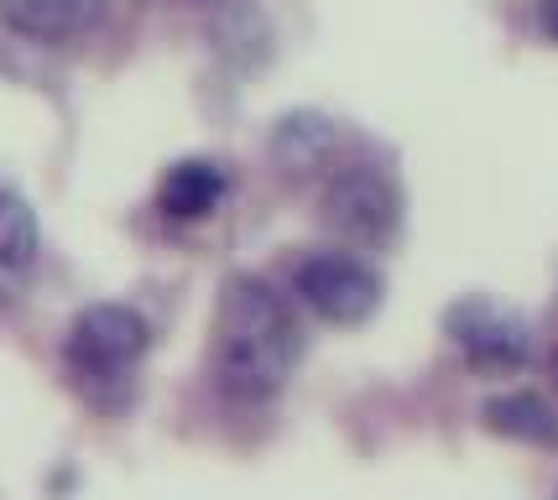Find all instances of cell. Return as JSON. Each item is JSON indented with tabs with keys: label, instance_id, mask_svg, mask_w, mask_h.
<instances>
[{
	"label": "cell",
	"instance_id": "7c38bea8",
	"mask_svg": "<svg viewBox=\"0 0 558 500\" xmlns=\"http://www.w3.org/2000/svg\"><path fill=\"white\" fill-rule=\"evenodd\" d=\"M554 386H558V350H554Z\"/></svg>",
	"mask_w": 558,
	"mask_h": 500
},
{
	"label": "cell",
	"instance_id": "9c48e42d",
	"mask_svg": "<svg viewBox=\"0 0 558 500\" xmlns=\"http://www.w3.org/2000/svg\"><path fill=\"white\" fill-rule=\"evenodd\" d=\"M37 256V215L26 209V198L0 188V271H16Z\"/></svg>",
	"mask_w": 558,
	"mask_h": 500
},
{
	"label": "cell",
	"instance_id": "3957f363",
	"mask_svg": "<svg viewBox=\"0 0 558 500\" xmlns=\"http://www.w3.org/2000/svg\"><path fill=\"white\" fill-rule=\"evenodd\" d=\"M146 350V324L142 313L121 308V303H95L73 318L69 329V359L78 376L89 381H110V376H125Z\"/></svg>",
	"mask_w": 558,
	"mask_h": 500
},
{
	"label": "cell",
	"instance_id": "ba28073f",
	"mask_svg": "<svg viewBox=\"0 0 558 500\" xmlns=\"http://www.w3.org/2000/svg\"><path fill=\"white\" fill-rule=\"evenodd\" d=\"M486 423H490V432L517 438V443H558L554 412L533 391H507V397L486 402Z\"/></svg>",
	"mask_w": 558,
	"mask_h": 500
},
{
	"label": "cell",
	"instance_id": "6da1fadb",
	"mask_svg": "<svg viewBox=\"0 0 558 500\" xmlns=\"http://www.w3.org/2000/svg\"><path fill=\"white\" fill-rule=\"evenodd\" d=\"M303 333L292 324V308L282 292H271L256 277L230 282L225 303L215 318V376L230 397L262 402L271 391H282L298 365Z\"/></svg>",
	"mask_w": 558,
	"mask_h": 500
},
{
	"label": "cell",
	"instance_id": "277c9868",
	"mask_svg": "<svg viewBox=\"0 0 558 500\" xmlns=\"http://www.w3.org/2000/svg\"><path fill=\"white\" fill-rule=\"evenodd\" d=\"M298 292H303V303L318 318H329V324H361L381 303V277L361 256L329 251V256H314V261L298 266Z\"/></svg>",
	"mask_w": 558,
	"mask_h": 500
},
{
	"label": "cell",
	"instance_id": "7a4b0ae2",
	"mask_svg": "<svg viewBox=\"0 0 558 500\" xmlns=\"http://www.w3.org/2000/svg\"><path fill=\"white\" fill-rule=\"evenodd\" d=\"M397 219H402L397 183L376 167H344L324 188V224L344 245H381V240L397 235Z\"/></svg>",
	"mask_w": 558,
	"mask_h": 500
},
{
	"label": "cell",
	"instance_id": "30bf717a",
	"mask_svg": "<svg viewBox=\"0 0 558 500\" xmlns=\"http://www.w3.org/2000/svg\"><path fill=\"white\" fill-rule=\"evenodd\" d=\"M329 125L318 115H292L282 120V131H277V162L288 167V172H308L318 167V157L329 151Z\"/></svg>",
	"mask_w": 558,
	"mask_h": 500
},
{
	"label": "cell",
	"instance_id": "5b68a950",
	"mask_svg": "<svg viewBox=\"0 0 558 500\" xmlns=\"http://www.w3.org/2000/svg\"><path fill=\"white\" fill-rule=\"evenodd\" d=\"M454 339H460L464 359L481 370H511L527 359V329L511 313H496L486 303L454 313Z\"/></svg>",
	"mask_w": 558,
	"mask_h": 500
},
{
	"label": "cell",
	"instance_id": "8fae6325",
	"mask_svg": "<svg viewBox=\"0 0 558 500\" xmlns=\"http://www.w3.org/2000/svg\"><path fill=\"white\" fill-rule=\"evenodd\" d=\"M537 26L548 42H558V0H537Z\"/></svg>",
	"mask_w": 558,
	"mask_h": 500
},
{
	"label": "cell",
	"instance_id": "52a82bcc",
	"mask_svg": "<svg viewBox=\"0 0 558 500\" xmlns=\"http://www.w3.org/2000/svg\"><path fill=\"white\" fill-rule=\"evenodd\" d=\"M219 198H225V172L215 162H204V157H189V162L168 167V178L157 188V204L172 219H204Z\"/></svg>",
	"mask_w": 558,
	"mask_h": 500
},
{
	"label": "cell",
	"instance_id": "8992f818",
	"mask_svg": "<svg viewBox=\"0 0 558 500\" xmlns=\"http://www.w3.org/2000/svg\"><path fill=\"white\" fill-rule=\"evenodd\" d=\"M99 0H0V22L16 26L22 37H43V42H58V37H73L95 22Z\"/></svg>",
	"mask_w": 558,
	"mask_h": 500
}]
</instances>
